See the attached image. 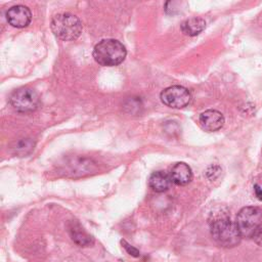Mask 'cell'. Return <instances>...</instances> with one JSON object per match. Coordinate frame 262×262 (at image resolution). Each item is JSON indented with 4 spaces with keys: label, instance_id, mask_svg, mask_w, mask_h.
Instances as JSON below:
<instances>
[{
    "label": "cell",
    "instance_id": "obj_1",
    "mask_svg": "<svg viewBox=\"0 0 262 262\" xmlns=\"http://www.w3.org/2000/svg\"><path fill=\"white\" fill-rule=\"evenodd\" d=\"M210 231L213 239L221 247L233 248L241 242L242 235L235 222L226 214L214 215L210 220Z\"/></svg>",
    "mask_w": 262,
    "mask_h": 262
},
{
    "label": "cell",
    "instance_id": "obj_2",
    "mask_svg": "<svg viewBox=\"0 0 262 262\" xmlns=\"http://www.w3.org/2000/svg\"><path fill=\"white\" fill-rule=\"evenodd\" d=\"M95 61L103 67H115L124 61L127 55L125 46L115 39H103L93 49Z\"/></svg>",
    "mask_w": 262,
    "mask_h": 262
},
{
    "label": "cell",
    "instance_id": "obj_3",
    "mask_svg": "<svg viewBox=\"0 0 262 262\" xmlns=\"http://www.w3.org/2000/svg\"><path fill=\"white\" fill-rule=\"evenodd\" d=\"M82 29L83 27L80 18L72 13L56 14L51 20V30L53 34L63 41L77 39L82 33Z\"/></svg>",
    "mask_w": 262,
    "mask_h": 262
},
{
    "label": "cell",
    "instance_id": "obj_4",
    "mask_svg": "<svg viewBox=\"0 0 262 262\" xmlns=\"http://www.w3.org/2000/svg\"><path fill=\"white\" fill-rule=\"evenodd\" d=\"M236 227L242 237H253L262 224V211L257 207H244L236 215Z\"/></svg>",
    "mask_w": 262,
    "mask_h": 262
},
{
    "label": "cell",
    "instance_id": "obj_5",
    "mask_svg": "<svg viewBox=\"0 0 262 262\" xmlns=\"http://www.w3.org/2000/svg\"><path fill=\"white\" fill-rule=\"evenodd\" d=\"M9 102L16 112L30 113L37 110L40 101L35 90L29 87H20L10 94Z\"/></svg>",
    "mask_w": 262,
    "mask_h": 262
},
{
    "label": "cell",
    "instance_id": "obj_6",
    "mask_svg": "<svg viewBox=\"0 0 262 262\" xmlns=\"http://www.w3.org/2000/svg\"><path fill=\"white\" fill-rule=\"evenodd\" d=\"M161 100L167 106L172 108H182L186 106L191 99L189 91L179 85H174L165 88L161 92Z\"/></svg>",
    "mask_w": 262,
    "mask_h": 262
},
{
    "label": "cell",
    "instance_id": "obj_7",
    "mask_svg": "<svg viewBox=\"0 0 262 262\" xmlns=\"http://www.w3.org/2000/svg\"><path fill=\"white\" fill-rule=\"evenodd\" d=\"M6 19L14 28H25L30 25L32 13L25 5H14L7 10Z\"/></svg>",
    "mask_w": 262,
    "mask_h": 262
},
{
    "label": "cell",
    "instance_id": "obj_8",
    "mask_svg": "<svg viewBox=\"0 0 262 262\" xmlns=\"http://www.w3.org/2000/svg\"><path fill=\"white\" fill-rule=\"evenodd\" d=\"M199 124L203 130L207 132H214L223 126L224 117L216 110H208L200 115Z\"/></svg>",
    "mask_w": 262,
    "mask_h": 262
},
{
    "label": "cell",
    "instance_id": "obj_9",
    "mask_svg": "<svg viewBox=\"0 0 262 262\" xmlns=\"http://www.w3.org/2000/svg\"><path fill=\"white\" fill-rule=\"evenodd\" d=\"M68 231L75 244L80 247H88L94 243L93 237L88 234L83 227L76 221H71L68 225Z\"/></svg>",
    "mask_w": 262,
    "mask_h": 262
},
{
    "label": "cell",
    "instance_id": "obj_10",
    "mask_svg": "<svg viewBox=\"0 0 262 262\" xmlns=\"http://www.w3.org/2000/svg\"><path fill=\"white\" fill-rule=\"evenodd\" d=\"M170 176L173 183L177 185H186L192 179V171L187 164L179 162L172 167Z\"/></svg>",
    "mask_w": 262,
    "mask_h": 262
},
{
    "label": "cell",
    "instance_id": "obj_11",
    "mask_svg": "<svg viewBox=\"0 0 262 262\" xmlns=\"http://www.w3.org/2000/svg\"><path fill=\"white\" fill-rule=\"evenodd\" d=\"M172 179L170 174L164 171H157L154 172L148 179L149 187L155 190L156 192H163L170 188L172 184Z\"/></svg>",
    "mask_w": 262,
    "mask_h": 262
},
{
    "label": "cell",
    "instance_id": "obj_12",
    "mask_svg": "<svg viewBox=\"0 0 262 262\" xmlns=\"http://www.w3.org/2000/svg\"><path fill=\"white\" fill-rule=\"evenodd\" d=\"M206 28L205 19L201 17H190L185 19L181 24V31L184 35L187 36H196Z\"/></svg>",
    "mask_w": 262,
    "mask_h": 262
},
{
    "label": "cell",
    "instance_id": "obj_13",
    "mask_svg": "<svg viewBox=\"0 0 262 262\" xmlns=\"http://www.w3.org/2000/svg\"><path fill=\"white\" fill-rule=\"evenodd\" d=\"M121 244H122L123 248L125 249V251H126L130 256H132V257H139V255H140L139 251H138L136 248H134L133 246H131L130 244H128L125 239H122V241H121Z\"/></svg>",
    "mask_w": 262,
    "mask_h": 262
},
{
    "label": "cell",
    "instance_id": "obj_14",
    "mask_svg": "<svg viewBox=\"0 0 262 262\" xmlns=\"http://www.w3.org/2000/svg\"><path fill=\"white\" fill-rule=\"evenodd\" d=\"M253 238L255 241L256 244H258L259 246L262 247V224L258 227V229L256 230V232L253 235Z\"/></svg>",
    "mask_w": 262,
    "mask_h": 262
},
{
    "label": "cell",
    "instance_id": "obj_15",
    "mask_svg": "<svg viewBox=\"0 0 262 262\" xmlns=\"http://www.w3.org/2000/svg\"><path fill=\"white\" fill-rule=\"evenodd\" d=\"M254 190H255L256 196H257L260 201H262V187L259 186L258 184H256V185L254 186Z\"/></svg>",
    "mask_w": 262,
    "mask_h": 262
}]
</instances>
